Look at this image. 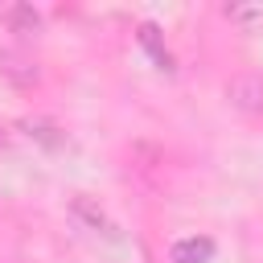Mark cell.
I'll list each match as a JSON object with an SVG mask.
<instances>
[{"instance_id":"6da1fadb","label":"cell","mask_w":263,"mask_h":263,"mask_svg":"<svg viewBox=\"0 0 263 263\" xmlns=\"http://www.w3.org/2000/svg\"><path fill=\"white\" fill-rule=\"evenodd\" d=\"M226 99L247 115H263V74H238L226 86Z\"/></svg>"},{"instance_id":"3957f363","label":"cell","mask_w":263,"mask_h":263,"mask_svg":"<svg viewBox=\"0 0 263 263\" xmlns=\"http://www.w3.org/2000/svg\"><path fill=\"white\" fill-rule=\"evenodd\" d=\"M185 255H193V263H201V259L210 255V242H205V238H201V242H197V238L177 242V247H173V259H185Z\"/></svg>"},{"instance_id":"7a4b0ae2","label":"cell","mask_w":263,"mask_h":263,"mask_svg":"<svg viewBox=\"0 0 263 263\" xmlns=\"http://www.w3.org/2000/svg\"><path fill=\"white\" fill-rule=\"evenodd\" d=\"M0 74L12 82V86H33L37 82V66L29 53L21 49H0Z\"/></svg>"}]
</instances>
